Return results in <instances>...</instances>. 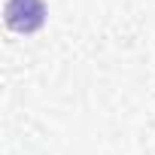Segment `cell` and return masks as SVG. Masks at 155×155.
<instances>
[{
	"label": "cell",
	"instance_id": "obj_1",
	"mask_svg": "<svg viewBox=\"0 0 155 155\" xmlns=\"http://www.w3.org/2000/svg\"><path fill=\"white\" fill-rule=\"evenodd\" d=\"M46 21L43 0H9L6 3V25L18 34H31Z\"/></svg>",
	"mask_w": 155,
	"mask_h": 155
}]
</instances>
